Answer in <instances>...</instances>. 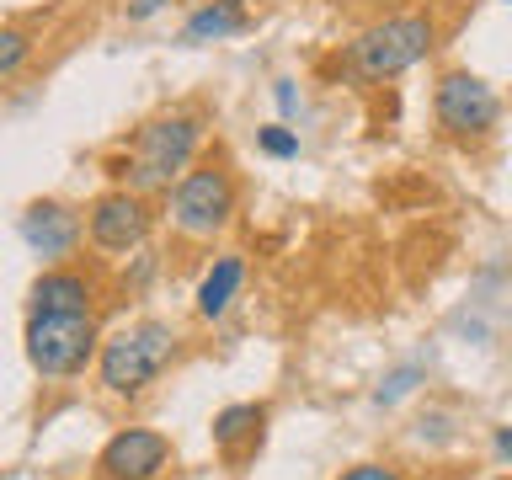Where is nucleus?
Segmentation results:
<instances>
[{"instance_id":"obj_17","label":"nucleus","mask_w":512,"mask_h":480,"mask_svg":"<svg viewBox=\"0 0 512 480\" xmlns=\"http://www.w3.org/2000/svg\"><path fill=\"white\" fill-rule=\"evenodd\" d=\"M411 379H416L411 368H406V374H395V379H390V384H384V390H379V406H384V400H400V395H406V390H411Z\"/></svg>"},{"instance_id":"obj_16","label":"nucleus","mask_w":512,"mask_h":480,"mask_svg":"<svg viewBox=\"0 0 512 480\" xmlns=\"http://www.w3.org/2000/svg\"><path fill=\"white\" fill-rule=\"evenodd\" d=\"M342 480H406V475L390 470V464H358V470H347Z\"/></svg>"},{"instance_id":"obj_15","label":"nucleus","mask_w":512,"mask_h":480,"mask_svg":"<svg viewBox=\"0 0 512 480\" xmlns=\"http://www.w3.org/2000/svg\"><path fill=\"white\" fill-rule=\"evenodd\" d=\"M262 150L278 155V160H288V155H299V134H288L283 123H272V128H262Z\"/></svg>"},{"instance_id":"obj_2","label":"nucleus","mask_w":512,"mask_h":480,"mask_svg":"<svg viewBox=\"0 0 512 480\" xmlns=\"http://www.w3.org/2000/svg\"><path fill=\"white\" fill-rule=\"evenodd\" d=\"M203 139V123L192 112H176V118H155L139 128L134 139V160H128V187L134 192H155V187H171V176L192 160Z\"/></svg>"},{"instance_id":"obj_14","label":"nucleus","mask_w":512,"mask_h":480,"mask_svg":"<svg viewBox=\"0 0 512 480\" xmlns=\"http://www.w3.org/2000/svg\"><path fill=\"white\" fill-rule=\"evenodd\" d=\"M27 54H32L27 32H22V27H0V80L22 70V64H27Z\"/></svg>"},{"instance_id":"obj_7","label":"nucleus","mask_w":512,"mask_h":480,"mask_svg":"<svg viewBox=\"0 0 512 480\" xmlns=\"http://www.w3.org/2000/svg\"><path fill=\"white\" fill-rule=\"evenodd\" d=\"M150 235V208L139 192H107L91 203V240L102 251H134Z\"/></svg>"},{"instance_id":"obj_10","label":"nucleus","mask_w":512,"mask_h":480,"mask_svg":"<svg viewBox=\"0 0 512 480\" xmlns=\"http://www.w3.org/2000/svg\"><path fill=\"white\" fill-rule=\"evenodd\" d=\"M32 310H91V278H80V272H43L32 283Z\"/></svg>"},{"instance_id":"obj_1","label":"nucleus","mask_w":512,"mask_h":480,"mask_svg":"<svg viewBox=\"0 0 512 480\" xmlns=\"http://www.w3.org/2000/svg\"><path fill=\"white\" fill-rule=\"evenodd\" d=\"M96 352V320L91 310H32L27 320V358L48 379H70Z\"/></svg>"},{"instance_id":"obj_6","label":"nucleus","mask_w":512,"mask_h":480,"mask_svg":"<svg viewBox=\"0 0 512 480\" xmlns=\"http://www.w3.org/2000/svg\"><path fill=\"white\" fill-rule=\"evenodd\" d=\"M432 112H438V123L448 128V134H486V128L496 123V91L486 86V80L475 75H443L438 91H432Z\"/></svg>"},{"instance_id":"obj_3","label":"nucleus","mask_w":512,"mask_h":480,"mask_svg":"<svg viewBox=\"0 0 512 480\" xmlns=\"http://www.w3.org/2000/svg\"><path fill=\"white\" fill-rule=\"evenodd\" d=\"M171 352H176V336H171V326H160V320L118 331L102 347V384L112 395H139L144 384L160 379V368L171 363Z\"/></svg>"},{"instance_id":"obj_20","label":"nucleus","mask_w":512,"mask_h":480,"mask_svg":"<svg viewBox=\"0 0 512 480\" xmlns=\"http://www.w3.org/2000/svg\"><path fill=\"white\" fill-rule=\"evenodd\" d=\"M496 443H502V454L512 459V427H502V438H496Z\"/></svg>"},{"instance_id":"obj_9","label":"nucleus","mask_w":512,"mask_h":480,"mask_svg":"<svg viewBox=\"0 0 512 480\" xmlns=\"http://www.w3.org/2000/svg\"><path fill=\"white\" fill-rule=\"evenodd\" d=\"M75 235H80V224L64 203H32L22 214V240L38 256H64L75 246Z\"/></svg>"},{"instance_id":"obj_5","label":"nucleus","mask_w":512,"mask_h":480,"mask_svg":"<svg viewBox=\"0 0 512 480\" xmlns=\"http://www.w3.org/2000/svg\"><path fill=\"white\" fill-rule=\"evenodd\" d=\"M230 214H235V182L219 166L187 171L182 182H176V192H171V224L182 235H192V240L219 235L224 224H230Z\"/></svg>"},{"instance_id":"obj_13","label":"nucleus","mask_w":512,"mask_h":480,"mask_svg":"<svg viewBox=\"0 0 512 480\" xmlns=\"http://www.w3.org/2000/svg\"><path fill=\"white\" fill-rule=\"evenodd\" d=\"M262 422H267L262 406H230V411L214 416V443L224 448V454H235V443L251 438V432H262Z\"/></svg>"},{"instance_id":"obj_19","label":"nucleus","mask_w":512,"mask_h":480,"mask_svg":"<svg viewBox=\"0 0 512 480\" xmlns=\"http://www.w3.org/2000/svg\"><path fill=\"white\" fill-rule=\"evenodd\" d=\"M278 107H283V112L299 107V96H294V86H288V80H278Z\"/></svg>"},{"instance_id":"obj_18","label":"nucleus","mask_w":512,"mask_h":480,"mask_svg":"<svg viewBox=\"0 0 512 480\" xmlns=\"http://www.w3.org/2000/svg\"><path fill=\"white\" fill-rule=\"evenodd\" d=\"M160 6H166V0H128V16H134V22H144V16H155Z\"/></svg>"},{"instance_id":"obj_11","label":"nucleus","mask_w":512,"mask_h":480,"mask_svg":"<svg viewBox=\"0 0 512 480\" xmlns=\"http://www.w3.org/2000/svg\"><path fill=\"white\" fill-rule=\"evenodd\" d=\"M240 278H246V262H240V256H219L214 272H208L203 288H198V315L219 320L224 310H230V299L240 294Z\"/></svg>"},{"instance_id":"obj_4","label":"nucleus","mask_w":512,"mask_h":480,"mask_svg":"<svg viewBox=\"0 0 512 480\" xmlns=\"http://www.w3.org/2000/svg\"><path fill=\"white\" fill-rule=\"evenodd\" d=\"M432 54V22L427 16H390V22L368 27L358 43H352V70L363 80H395L406 75L411 64H422Z\"/></svg>"},{"instance_id":"obj_8","label":"nucleus","mask_w":512,"mask_h":480,"mask_svg":"<svg viewBox=\"0 0 512 480\" xmlns=\"http://www.w3.org/2000/svg\"><path fill=\"white\" fill-rule=\"evenodd\" d=\"M171 459V443L150 427H128L102 448V475L107 480H155Z\"/></svg>"},{"instance_id":"obj_12","label":"nucleus","mask_w":512,"mask_h":480,"mask_svg":"<svg viewBox=\"0 0 512 480\" xmlns=\"http://www.w3.org/2000/svg\"><path fill=\"white\" fill-rule=\"evenodd\" d=\"M246 27V6L240 0H214V6L187 16V43H208V38H230Z\"/></svg>"}]
</instances>
